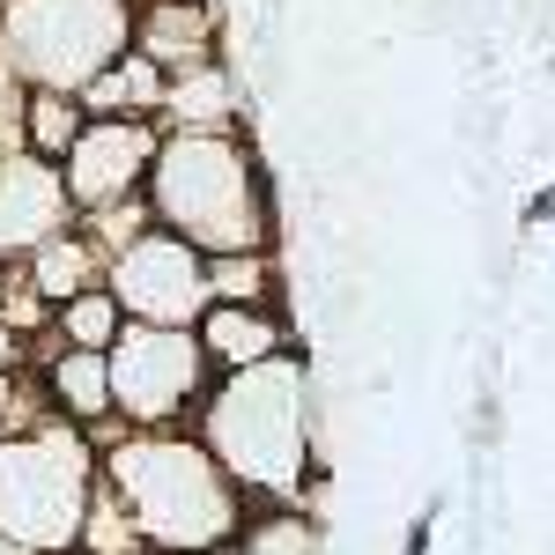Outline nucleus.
I'll return each mask as SVG.
<instances>
[{"mask_svg": "<svg viewBox=\"0 0 555 555\" xmlns=\"http://www.w3.org/2000/svg\"><path fill=\"white\" fill-rule=\"evenodd\" d=\"M164 127H193V133H237V82L230 67H185L171 75V104H164Z\"/></svg>", "mask_w": 555, "mask_h": 555, "instance_id": "15", "label": "nucleus"}, {"mask_svg": "<svg viewBox=\"0 0 555 555\" xmlns=\"http://www.w3.org/2000/svg\"><path fill=\"white\" fill-rule=\"evenodd\" d=\"M104 444V481L119 489V504L133 526L149 533V548L178 555H215L237 541V526L259 496L208 452V437L185 429H133L127 415H112L104 429H89Z\"/></svg>", "mask_w": 555, "mask_h": 555, "instance_id": "1", "label": "nucleus"}, {"mask_svg": "<svg viewBox=\"0 0 555 555\" xmlns=\"http://www.w3.org/2000/svg\"><path fill=\"white\" fill-rule=\"evenodd\" d=\"M82 127H89V104L75 89H30V104H23V149L67 164L75 141H82Z\"/></svg>", "mask_w": 555, "mask_h": 555, "instance_id": "16", "label": "nucleus"}, {"mask_svg": "<svg viewBox=\"0 0 555 555\" xmlns=\"http://www.w3.org/2000/svg\"><path fill=\"white\" fill-rule=\"evenodd\" d=\"M44 385H52L60 415L82 429H104L119 415V400H112V348H67L60 334H44Z\"/></svg>", "mask_w": 555, "mask_h": 555, "instance_id": "11", "label": "nucleus"}, {"mask_svg": "<svg viewBox=\"0 0 555 555\" xmlns=\"http://www.w3.org/2000/svg\"><path fill=\"white\" fill-rule=\"evenodd\" d=\"M141 8L133 0H8L0 8V67L30 89L82 96L112 60L133 52Z\"/></svg>", "mask_w": 555, "mask_h": 555, "instance_id": "5", "label": "nucleus"}, {"mask_svg": "<svg viewBox=\"0 0 555 555\" xmlns=\"http://www.w3.org/2000/svg\"><path fill=\"white\" fill-rule=\"evenodd\" d=\"M75 215L82 208L67 193V164H52L38 149H8L0 156V259H30Z\"/></svg>", "mask_w": 555, "mask_h": 555, "instance_id": "9", "label": "nucleus"}, {"mask_svg": "<svg viewBox=\"0 0 555 555\" xmlns=\"http://www.w3.org/2000/svg\"><path fill=\"white\" fill-rule=\"evenodd\" d=\"M96 474H104L96 437L67 415L0 437V533H15L44 555L82 548Z\"/></svg>", "mask_w": 555, "mask_h": 555, "instance_id": "4", "label": "nucleus"}, {"mask_svg": "<svg viewBox=\"0 0 555 555\" xmlns=\"http://www.w3.org/2000/svg\"><path fill=\"white\" fill-rule=\"evenodd\" d=\"M208 282H215V297H230V304H274V259L222 253V259H208Z\"/></svg>", "mask_w": 555, "mask_h": 555, "instance_id": "18", "label": "nucleus"}, {"mask_svg": "<svg viewBox=\"0 0 555 555\" xmlns=\"http://www.w3.org/2000/svg\"><path fill=\"white\" fill-rule=\"evenodd\" d=\"M133 44H141L149 60H164L171 75L215 67V60H222V15H215V0H149Z\"/></svg>", "mask_w": 555, "mask_h": 555, "instance_id": "10", "label": "nucleus"}, {"mask_svg": "<svg viewBox=\"0 0 555 555\" xmlns=\"http://www.w3.org/2000/svg\"><path fill=\"white\" fill-rule=\"evenodd\" d=\"M112 297L127 304V319H156V326H201V311L215 304L208 253L178 230H149L112 259Z\"/></svg>", "mask_w": 555, "mask_h": 555, "instance_id": "7", "label": "nucleus"}, {"mask_svg": "<svg viewBox=\"0 0 555 555\" xmlns=\"http://www.w3.org/2000/svg\"><path fill=\"white\" fill-rule=\"evenodd\" d=\"M0 371H30V334L0 319Z\"/></svg>", "mask_w": 555, "mask_h": 555, "instance_id": "19", "label": "nucleus"}, {"mask_svg": "<svg viewBox=\"0 0 555 555\" xmlns=\"http://www.w3.org/2000/svg\"><path fill=\"white\" fill-rule=\"evenodd\" d=\"M201 341H208L215 371H253L267 356H282L289 348V326H282V311L274 304H230L215 297L201 311Z\"/></svg>", "mask_w": 555, "mask_h": 555, "instance_id": "12", "label": "nucleus"}, {"mask_svg": "<svg viewBox=\"0 0 555 555\" xmlns=\"http://www.w3.org/2000/svg\"><path fill=\"white\" fill-rule=\"evenodd\" d=\"M164 119H127V112H89L82 141L67 156V193L75 208H104V201H133L149 193V171L164 156Z\"/></svg>", "mask_w": 555, "mask_h": 555, "instance_id": "8", "label": "nucleus"}, {"mask_svg": "<svg viewBox=\"0 0 555 555\" xmlns=\"http://www.w3.org/2000/svg\"><path fill=\"white\" fill-rule=\"evenodd\" d=\"M215 392V356L201 326H156L127 319V334L112 341V400L133 429H178V415L208 408Z\"/></svg>", "mask_w": 555, "mask_h": 555, "instance_id": "6", "label": "nucleus"}, {"mask_svg": "<svg viewBox=\"0 0 555 555\" xmlns=\"http://www.w3.org/2000/svg\"><path fill=\"white\" fill-rule=\"evenodd\" d=\"M149 201H156V222H164V230L193 237L208 259L267 253V245H274L267 185H259V164H253V149H245L237 133L171 127L156 171H149Z\"/></svg>", "mask_w": 555, "mask_h": 555, "instance_id": "3", "label": "nucleus"}, {"mask_svg": "<svg viewBox=\"0 0 555 555\" xmlns=\"http://www.w3.org/2000/svg\"><path fill=\"white\" fill-rule=\"evenodd\" d=\"M201 437L259 504H297L311 474V415H304V363L282 348L253 371H222L201 408Z\"/></svg>", "mask_w": 555, "mask_h": 555, "instance_id": "2", "label": "nucleus"}, {"mask_svg": "<svg viewBox=\"0 0 555 555\" xmlns=\"http://www.w3.org/2000/svg\"><path fill=\"white\" fill-rule=\"evenodd\" d=\"M30 282H38L44 304H67V297H82V289H96V282H112V253L89 237L82 222H67L60 237H44L38 253H30Z\"/></svg>", "mask_w": 555, "mask_h": 555, "instance_id": "13", "label": "nucleus"}, {"mask_svg": "<svg viewBox=\"0 0 555 555\" xmlns=\"http://www.w3.org/2000/svg\"><path fill=\"white\" fill-rule=\"evenodd\" d=\"M82 104L89 112H127V119H164V104H171V67L133 44L127 60H112V67L82 89Z\"/></svg>", "mask_w": 555, "mask_h": 555, "instance_id": "14", "label": "nucleus"}, {"mask_svg": "<svg viewBox=\"0 0 555 555\" xmlns=\"http://www.w3.org/2000/svg\"><path fill=\"white\" fill-rule=\"evenodd\" d=\"M52 334H60L67 348H112L119 334H127V304L112 297V282H96V289H82V297L60 304Z\"/></svg>", "mask_w": 555, "mask_h": 555, "instance_id": "17", "label": "nucleus"}]
</instances>
